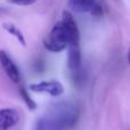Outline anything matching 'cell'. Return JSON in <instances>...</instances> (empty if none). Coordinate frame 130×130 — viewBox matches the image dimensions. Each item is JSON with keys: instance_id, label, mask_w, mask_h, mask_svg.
I'll return each mask as SVG.
<instances>
[{"instance_id": "cell-11", "label": "cell", "mask_w": 130, "mask_h": 130, "mask_svg": "<svg viewBox=\"0 0 130 130\" xmlns=\"http://www.w3.org/2000/svg\"><path fill=\"white\" fill-rule=\"evenodd\" d=\"M10 2L16 5H20V6H30V5L34 4L37 0H9Z\"/></svg>"}, {"instance_id": "cell-2", "label": "cell", "mask_w": 130, "mask_h": 130, "mask_svg": "<svg viewBox=\"0 0 130 130\" xmlns=\"http://www.w3.org/2000/svg\"><path fill=\"white\" fill-rule=\"evenodd\" d=\"M69 46V41L65 36V32L62 27L61 22L54 25L50 33L45 40V47L48 50L54 53H59Z\"/></svg>"}, {"instance_id": "cell-9", "label": "cell", "mask_w": 130, "mask_h": 130, "mask_svg": "<svg viewBox=\"0 0 130 130\" xmlns=\"http://www.w3.org/2000/svg\"><path fill=\"white\" fill-rule=\"evenodd\" d=\"M2 27H4L5 30H6L7 32H8L9 34H11V36H14L16 39H17V41L21 43L22 46H26V42H25V38H24V34L22 33V31H21L20 29H18L16 25L11 24V23H5L4 25H2Z\"/></svg>"}, {"instance_id": "cell-1", "label": "cell", "mask_w": 130, "mask_h": 130, "mask_svg": "<svg viewBox=\"0 0 130 130\" xmlns=\"http://www.w3.org/2000/svg\"><path fill=\"white\" fill-rule=\"evenodd\" d=\"M79 110L72 104L55 105L37 122L36 130H69L76 123Z\"/></svg>"}, {"instance_id": "cell-6", "label": "cell", "mask_w": 130, "mask_h": 130, "mask_svg": "<svg viewBox=\"0 0 130 130\" xmlns=\"http://www.w3.org/2000/svg\"><path fill=\"white\" fill-rule=\"evenodd\" d=\"M20 121V114L14 108H1L0 110V130L11 129Z\"/></svg>"}, {"instance_id": "cell-5", "label": "cell", "mask_w": 130, "mask_h": 130, "mask_svg": "<svg viewBox=\"0 0 130 130\" xmlns=\"http://www.w3.org/2000/svg\"><path fill=\"white\" fill-rule=\"evenodd\" d=\"M0 65H1V67L4 69L7 76H8L14 83L20 82V80H21L20 70L16 66V64L13 62V59L8 56V54H7L6 52H4V50H0Z\"/></svg>"}, {"instance_id": "cell-10", "label": "cell", "mask_w": 130, "mask_h": 130, "mask_svg": "<svg viewBox=\"0 0 130 130\" xmlns=\"http://www.w3.org/2000/svg\"><path fill=\"white\" fill-rule=\"evenodd\" d=\"M21 96L23 97V99H24V102L26 103V105L29 106V108H31V110H34V108L37 107L36 103H34V102L32 101L31 97L29 96L26 89H24V88H21Z\"/></svg>"}, {"instance_id": "cell-12", "label": "cell", "mask_w": 130, "mask_h": 130, "mask_svg": "<svg viewBox=\"0 0 130 130\" xmlns=\"http://www.w3.org/2000/svg\"><path fill=\"white\" fill-rule=\"evenodd\" d=\"M91 14H92V15H95V16L102 15V8H101V6H99L98 4L95 5V7L92 8V10H91Z\"/></svg>"}, {"instance_id": "cell-3", "label": "cell", "mask_w": 130, "mask_h": 130, "mask_svg": "<svg viewBox=\"0 0 130 130\" xmlns=\"http://www.w3.org/2000/svg\"><path fill=\"white\" fill-rule=\"evenodd\" d=\"M61 24L65 32V36L67 38V41H69V46L79 45V39H80L79 29L76 26V23L74 21L73 16L69 10L63 11V18L61 21Z\"/></svg>"}, {"instance_id": "cell-4", "label": "cell", "mask_w": 130, "mask_h": 130, "mask_svg": "<svg viewBox=\"0 0 130 130\" xmlns=\"http://www.w3.org/2000/svg\"><path fill=\"white\" fill-rule=\"evenodd\" d=\"M29 89L34 92H42L48 94L50 96H61L64 92V87L59 81L52 80V81H42L39 83H32L29 86Z\"/></svg>"}, {"instance_id": "cell-7", "label": "cell", "mask_w": 130, "mask_h": 130, "mask_svg": "<svg viewBox=\"0 0 130 130\" xmlns=\"http://www.w3.org/2000/svg\"><path fill=\"white\" fill-rule=\"evenodd\" d=\"M69 56H67V66L71 71H76L81 64V53L79 45L69 46Z\"/></svg>"}, {"instance_id": "cell-13", "label": "cell", "mask_w": 130, "mask_h": 130, "mask_svg": "<svg viewBox=\"0 0 130 130\" xmlns=\"http://www.w3.org/2000/svg\"><path fill=\"white\" fill-rule=\"evenodd\" d=\"M128 62H129V64H130V48H129V50H128Z\"/></svg>"}, {"instance_id": "cell-8", "label": "cell", "mask_w": 130, "mask_h": 130, "mask_svg": "<svg viewBox=\"0 0 130 130\" xmlns=\"http://www.w3.org/2000/svg\"><path fill=\"white\" fill-rule=\"evenodd\" d=\"M96 5L95 0H69V7L76 13L91 11Z\"/></svg>"}]
</instances>
